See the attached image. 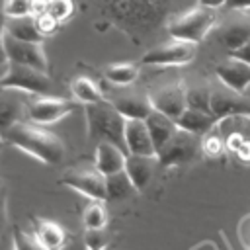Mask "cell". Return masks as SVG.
<instances>
[{"instance_id": "obj_1", "label": "cell", "mask_w": 250, "mask_h": 250, "mask_svg": "<svg viewBox=\"0 0 250 250\" xmlns=\"http://www.w3.org/2000/svg\"><path fill=\"white\" fill-rule=\"evenodd\" d=\"M4 141L43 164H59L64 156L62 139L43 125L31 123L27 119L10 127L4 133Z\"/></svg>"}, {"instance_id": "obj_2", "label": "cell", "mask_w": 250, "mask_h": 250, "mask_svg": "<svg viewBox=\"0 0 250 250\" xmlns=\"http://www.w3.org/2000/svg\"><path fill=\"white\" fill-rule=\"evenodd\" d=\"M105 16L123 29H148L166 14V0H104Z\"/></svg>"}, {"instance_id": "obj_3", "label": "cell", "mask_w": 250, "mask_h": 250, "mask_svg": "<svg viewBox=\"0 0 250 250\" xmlns=\"http://www.w3.org/2000/svg\"><path fill=\"white\" fill-rule=\"evenodd\" d=\"M86 113V131L90 141H109L125 148V117L113 107L109 100H100L84 105Z\"/></svg>"}, {"instance_id": "obj_4", "label": "cell", "mask_w": 250, "mask_h": 250, "mask_svg": "<svg viewBox=\"0 0 250 250\" xmlns=\"http://www.w3.org/2000/svg\"><path fill=\"white\" fill-rule=\"evenodd\" d=\"M217 20H215V10L207 8V6H195L180 16H176L170 23H168V33L174 39H182V41H189V43H199L207 37V33L215 27Z\"/></svg>"}, {"instance_id": "obj_5", "label": "cell", "mask_w": 250, "mask_h": 250, "mask_svg": "<svg viewBox=\"0 0 250 250\" xmlns=\"http://www.w3.org/2000/svg\"><path fill=\"white\" fill-rule=\"evenodd\" d=\"M0 88L20 90L29 96H47L53 92V82L49 72L18 62H8L6 72L0 76Z\"/></svg>"}, {"instance_id": "obj_6", "label": "cell", "mask_w": 250, "mask_h": 250, "mask_svg": "<svg viewBox=\"0 0 250 250\" xmlns=\"http://www.w3.org/2000/svg\"><path fill=\"white\" fill-rule=\"evenodd\" d=\"M201 152V137L178 127L174 135L158 148L156 156L160 166H182L193 162Z\"/></svg>"}, {"instance_id": "obj_7", "label": "cell", "mask_w": 250, "mask_h": 250, "mask_svg": "<svg viewBox=\"0 0 250 250\" xmlns=\"http://www.w3.org/2000/svg\"><path fill=\"white\" fill-rule=\"evenodd\" d=\"M195 53H197L195 43L172 37L170 41L148 49L141 57V62L148 64V66H184L193 61Z\"/></svg>"}, {"instance_id": "obj_8", "label": "cell", "mask_w": 250, "mask_h": 250, "mask_svg": "<svg viewBox=\"0 0 250 250\" xmlns=\"http://www.w3.org/2000/svg\"><path fill=\"white\" fill-rule=\"evenodd\" d=\"M213 29L225 49L234 51L242 47L250 39V10H229Z\"/></svg>"}, {"instance_id": "obj_9", "label": "cell", "mask_w": 250, "mask_h": 250, "mask_svg": "<svg viewBox=\"0 0 250 250\" xmlns=\"http://www.w3.org/2000/svg\"><path fill=\"white\" fill-rule=\"evenodd\" d=\"M76 107L74 102L57 98V96H33L27 102V121L37 123V125H51L72 113Z\"/></svg>"}, {"instance_id": "obj_10", "label": "cell", "mask_w": 250, "mask_h": 250, "mask_svg": "<svg viewBox=\"0 0 250 250\" xmlns=\"http://www.w3.org/2000/svg\"><path fill=\"white\" fill-rule=\"evenodd\" d=\"M4 49H6L8 62H18V64H25V66H33L43 72H49V61L43 51V43L21 41L4 33Z\"/></svg>"}, {"instance_id": "obj_11", "label": "cell", "mask_w": 250, "mask_h": 250, "mask_svg": "<svg viewBox=\"0 0 250 250\" xmlns=\"http://www.w3.org/2000/svg\"><path fill=\"white\" fill-rule=\"evenodd\" d=\"M62 186L90 197L105 201V176L98 168H86V170H68L59 180Z\"/></svg>"}, {"instance_id": "obj_12", "label": "cell", "mask_w": 250, "mask_h": 250, "mask_svg": "<svg viewBox=\"0 0 250 250\" xmlns=\"http://www.w3.org/2000/svg\"><path fill=\"white\" fill-rule=\"evenodd\" d=\"M209 111L219 119L229 115H250V102L240 94L225 84L211 86V98H209Z\"/></svg>"}, {"instance_id": "obj_13", "label": "cell", "mask_w": 250, "mask_h": 250, "mask_svg": "<svg viewBox=\"0 0 250 250\" xmlns=\"http://www.w3.org/2000/svg\"><path fill=\"white\" fill-rule=\"evenodd\" d=\"M29 94L12 90V88H0V133H4L14 127L16 123L27 119V102Z\"/></svg>"}, {"instance_id": "obj_14", "label": "cell", "mask_w": 250, "mask_h": 250, "mask_svg": "<svg viewBox=\"0 0 250 250\" xmlns=\"http://www.w3.org/2000/svg\"><path fill=\"white\" fill-rule=\"evenodd\" d=\"M148 96H150L152 107L156 111L172 117V119H178L182 115V111L188 107V102H186V86L182 82L156 88Z\"/></svg>"}, {"instance_id": "obj_15", "label": "cell", "mask_w": 250, "mask_h": 250, "mask_svg": "<svg viewBox=\"0 0 250 250\" xmlns=\"http://www.w3.org/2000/svg\"><path fill=\"white\" fill-rule=\"evenodd\" d=\"M109 102L125 119H146V115L154 109L150 104V96L139 90L117 92L113 98H109Z\"/></svg>"}, {"instance_id": "obj_16", "label": "cell", "mask_w": 250, "mask_h": 250, "mask_svg": "<svg viewBox=\"0 0 250 250\" xmlns=\"http://www.w3.org/2000/svg\"><path fill=\"white\" fill-rule=\"evenodd\" d=\"M215 74L221 84H225L234 92L244 94L246 88L250 86V64L230 55L215 66Z\"/></svg>"}, {"instance_id": "obj_17", "label": "cell", "mask_w": 250, "mask_h": 250, "mask_svg": "<svg viewBox=\"0 0 250 250\" xmlns=\"http://www.w3.org/2000/svg\"><path fill=\"white\" fill-rule=\"evenodd\" d=\"M160 166L156 154H127L125 158V172L129 174L137 191L145 189L152 180L156 168Z\"/></svg>"}, {"instance_id": "obj_18", "label": "cell", "mask_w": 250, "mask_h": 250, "mask_svg": "<svg viewBox=\"0 0 250 250\" xmlns=\"http://www.w3.org/2000/svg\"><path fill=\"white\" fill-rule=\"evenodd\" d=\"M125 148L127 154H156L145 119H125Z\"/></svg>"}, {"instance_id": "obj_19", "label": "cell", "mask_w": 250, "mask_h": 250, "mask_svg": "<svg viewBox=\"0 0 250 250\" xmlns=\"http://www.w3.org/2000/svg\"><path fill=\"white\" fill-rule=\"evenodd\" d=\"M125 150L109 141H100L96 145V168L104 174H115L119 170H125Z\"/></svg>"}, {"instance_id": "obj_20", "label": "cell", "mask_w": 250, "mask_h": 250, "mask_svg": "<svg viewBox=\"0 0 250 250\" xmlns=\"http://www.w3.org/2000/svg\"><path fill=\"white\" fill-rule=\"evenodd\" d=\"M176 125L184 131H189L193 135H207L209 131L215 129L217 125V117L211 111H203V109H195V107H186L182 111V115L176 119Z\"/></svg>"}, {"instance_id": "obj_21", "label": "cell", "mask_w": 250, "mask_h": 250, "mask_svg": "<svg viewBox=\"0 0 250 250\" xmlns=\"http://www.w3.org/2000/svg\"><path fill=\"white\" fill-rule=\"evenodd\" d=\"M33 234L43 244L45 250H61L66 244V238H68L66 230L59 223L49 221V219H35Z\"/></svg>"}, {"instance_id": "obj_22", "label": "cell", "mask_w": 250, "mask_h": 250, "mask_svg": "<svg viewBox=\"0 0 250 250\" xmlns=\"http://www.w3.org/2000/svg\"><path fill=\"white\" fill-rule=\"evenodd\" d=\"M145 123H146V127H148V133H150V139H152V145H154L156 152H158V148L174 135V131L178 129L176 119H172V117H168V115H164V113H160V111H156V109H152V111L146 115Z\"/></svg>"}, {"instance_id": "obj_23", "label": "cell", "mask_w": 250, "mask_h": 250, "mask_svg": "<svg viewBox=\"0 0 250 250\" xmlns=\"http://www.w3.org/2000/svg\"><path fill=\"white\" fill-rule=\"evenodd\" d=\"M4 33L21 41H37L43 43V35L37 29L33 16H21V18H6L4 21Z\"/></svg>"}, {"instance_id": "obj_24", "label": "cell", "mask_w": 250, "mask_h": 250, "mask_svg": "<svg viewBox=\"0 0 250 250\" xmlns=\"http://www.w3.org/2000/svg\"><path fill=\"white\" fill-rule=\"evenodd\" d=\"M135 191H137V188L133 186V182L125 170H119L115 174L105 176V201L129 199Z\"/></svg>"}, {"instance_id": "obj_25", "label": "cell", "mask_w": 250, "mask_h": 250, "mask_svg": "<svg viewBox=\"0 0 250 250\" xmlns=\"http://www.w3.org/2000/svg\"><path fill=\"white\" fill-rule=\"evenodd\" d=\"M70 92H72L74 100L80 102V104H84V105L104 100V94H102L100 86L92 78H88V76H76L70 82Z\"/></svg>"}, {"instance_id": "obj_26", "label": "cell", "mask_w": 250, "mask_h": 250, "mask_svg": "<svg viewBox=\"0 0 250 250\" xmlns=\"http://www.w3.org/2000/svg\"><path fill=\"white\" fill-rule=\"evenodd\" d=\"M104 74L115 86H131L139 78V64H135V62H113L105 68Z\"/></svg>"}, {"instance_id": "obj_27", "label": "cell", "mask_w": 250, "mask_h": 250, "mask_svg": "<svg viewBox=\"0 0 250 250\" xmlns=\"http://www.w3.org/2000/svg\"><path fill=\"white\" fill-rule=\"evenodd\" d=\"M82 223L88 230H102L107 223V209L104 205V201L100 199H92V203L84 209L82 215Z\"/></svg>"}, {"instance_id": "obj_28", "label": "cell", "mask_w": 250, "mask_h": 250, "mask_svg": "<svg viewBox=\"0 0 250 250\" xmlns=\"http://www.w3.org/2000/svg\"><path fill=\"white\" fill-rule=\"evenodd\" d=\"M209 98H211V86H207V84H191V86H186V102H188V107L209 111Z\"/></svg>"}, {"instance_id": "obj_29", "label": "cell", "mask_w": 250, "mask_h": 250, "mask_svg": "<svg viewBox=\"0 0 250 250\" xmlns=\"http://www.w3.org/2000/svg\"><path fill=\"white\" fill-rule=\"evenodd\" d=\"M12 248H16V250H45L43 244L35 238V234L23 232L20 227H14V230H12Z\"/></svg>"}, {"instance_id": "obj_30", "label": "cell", "mask_w": 250, "mask_h": 250, "mask_svg": "<svg viewBox=\"0 0 250 250\" xmlns=\"http://www.w3.org/2000/svg\"><path fill=\"white\" fill-rule=\"evenodd\" d=\"M74 12L72 0H47V14H51L61 23L66 21Z\"/></svg>"}, {"instance_id": "obj_31", "label": "cell", "mask_w": 250, "mask_h": 250, "mask_svg": "<svg viewBox=\"0 0 250 250\" xmlns=\"http://www.w3.org/2000/svg\"><path fill=\"white\" fill-rule=\"evenodd\" d=\"M225 148H227V146H225V141H223V137H221L219 133L209 131L207 135L201 137V150H203L207 156H219V154H223Z\"/></svg>"}, {"instance_id": "obj_32", "label": "cell", "mask_w": 250, "mask_h": 250, "mask_svg": "<svg viewBox=\"0 0 250 250\" xmlns=\"http://www.w3.org/2000/svg\"><path fill=\"white\" fill-rule=\"evenodd\" d=\"M29 8H31V0H4L2 14L6 18H21V16H29Z\"/></svg>"}, {"instance_id": "obj_33", "label": "cell", "mask_w": 250, "mask_h": 250, "mask_svg": "<svg viewBox=\"0 0 250 250\" xmlns=\"http://www.w3.org/2000/svg\"><path fill=\"white\" fill-rule=\"evenodd\" d=\"M35 23H37V29H39V33H41L43 37L53 35V33L59 29V25H61V21L55 20L51 14H43V16H39V18H35Z\"/></svg>"}, {"instance_id": "obj_34", "label": "cell", "mask_w": 250, "mask_h": 250, "mask_svg": "<svg viewBox=\"0 0 250 250\" xmlns=\"http://www.w3.org/2000/svg\"><path fill=\"white\" fill-rule=\"evenodd\" d=\"M8 197H6V191L0 189V236L6 229V223H8Z\"/></svg>"}, {"instance_id": "obj_35", "label": "cell", "mask_w": 250, "mask_h": 250, "mask_svg": "<svg viewBox=\"0 0 250 250\" xmlns=\"http://www.w3.org/2000/svg\"><path fill=\"white\" fill-rule=\"evenodd\" d=\"M229 55L234 57V59H240V61H244V62L250 64V39H248L242 47H238V49H234V51H229Z\"/></svg>"}, {"instance_id": "obj_36", "label": "cell", "mask_w": 250, "mask_h": 250, "mask_svg": "<svg viewBox=\"0 0 250 250\" xmlns=\"http://www.w3.org/2000/svg\"><path fill=\"white\" fill-rule=\"evenodd\" d=\"M240 240L250 250V215H246L240 223Z\"/></svg>"}, {"instance_id": "obj_37", "label": "cell", "mask_w": 250, "mask_h": 250, "mask_svg": "<svg viewBox=\"0 0 250 250\" xmlns=\"http://www.w3.org/2000/svg\"><path fill=\"white\" fill-rule=\"evenodd\" d=\"M4 21H6V16L0 12V66H6L8 64L6 49H4Z\"/></svg>"}, {"instance_id": "obj_38", "label": "cell", "mask_w": 250, "mask_h": 250, "mask_svg": "<svg viewBox=\"0 0 250 250\" xmlns=\"http://www.w3.org/2000/svg\"><path fill=\"white\" fill-rule=\"evenodd\" d=\"M47 14V0H31V8H29V16L39 18Z\"/></svg>"}, {"instance_id": "obj_39", "label": "cell", "mask_w": 250, "mask_h": 250, "mask_svg": "<svg viewBox=\"0 0 250 250\" xmlns=\"http://www.w3.org/2000/svg\"><path fill=\"white\" fill-rule=\"evenodd\" d=\"M227 10H250V0H227Z\"/></svg>"}, {"instance_id": "obj_40", "label": "cell", "mask_w": 250, "mask_h": 250, "mask_svg": "<svg viewBox=\"0 0 250 250\" xmlns=\"http://www.w3.org/2000/svg\"><path fill=\"white\" fill-rule=\"evenodd\" d=\"M240 160H244V162H250V139H246L240 146H238V150L234 152Z\"/></svg>"}, {"instance_id": "obj_41", "label": "cell", "mask_w": 250, "mask_h": 250, "mask_svg": "<svg viewBox=\"0 0 250 250\" xmlns=\"http://www.w3.org/2000/svg\"><path fill=\"white\" fill-rule=\"evenodd\" d=\"M225 2L227 0H199V4L201 6H207V8H221V6H225Z\"/></svg>"}, {"instance_id": "obj_42", "label": "cell", "mask_w": 250, "mask_h": 250, "mask_svg": "<svg viewBox=\"0 0 250 250\" xmlns=\"http://www.w3.org/2000/svg\"><path fill=\"white\" fill-rule=\"evenodd\" d=\"M2 143H4V137H2V133H0V148H2Z\"/></svg>"}, {"instance_id": "obj_43", "label": "cell", "mask_w": 250, "mask_h": 250, "mask_svg": "<svg viewBox=\"0 0 250 250\" xmlns=\"http://www.w3.org/2000/svg\"><path fill=\"white\" fill-rule=\"evenodd\" d=\"M90 250H100V246H90Z\"/></svg>"}, {"instance_id": "obj_44", "label": "cell", "mask_w": 250, "mask_h": 250, "mask_svg": "<svg viewBox=\"0 0 250 250\" xmlns=\"http://www.w3.org/2000/svg\"><path fill=\"white\" fill-rule=\"evenodd\" d=\"M12 250H16V248H12Z\"/></svg>"}]
</instances>
